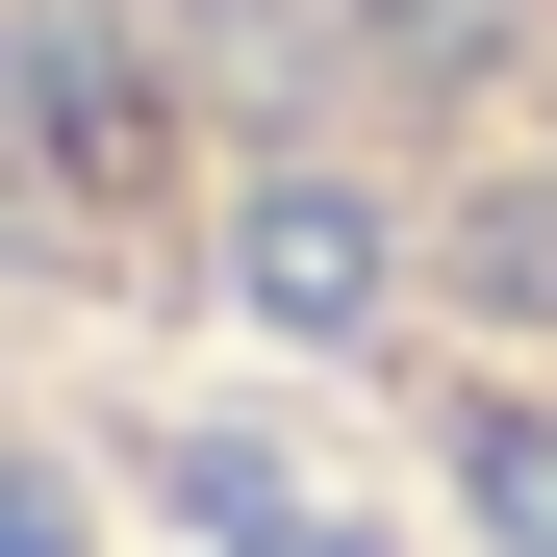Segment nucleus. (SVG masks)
Listing matches in <instances>:
<instances>
[{
    "mask_svg": "<svg viewBox=\"0 0 557 557\" xmlns=\"http://www.w3.org/2000/svg\"><path fill=\"white\" fill-rule=\"evenodd\" d=\"M228 278H253V330H381V203L355 177H253Z\"/></svg>",
    "mask_w": 557,
    "mask_h": 557,
    "instance_id": "f257e3e1",
    "label": "nucleus"
},
{
    "mask_svg": "<svg viewBox=\"0 0 557 557\" xmlns=\"http://www.w3.org/2000/svg\"><path fill=\"white\" fill-rule=\"evenodd\" d=\"M26 127H51V152H152V76H127L102 26H26Z\"/></svg>",
    "mask_w": 557,
    "mask_h": 557,
    "instance_id": "f03ea898",
    "label": "nucleus"
},
{
    "mask_svg": "<svg viewBox=\"0 0 557 557\" xmlns=\"http://www.w3.org/2000/svg\"><path fill=\"white\" fill-rule=\"evenodd\" d=\"M456 507L507 557H557V406H456Z\"/></svg>",
    "mask_w": 557,
    "mask_h": 557,
    "instance_id": "7ed1b4c3",
    "label": "nucleus"
},
{
    "mask_svg": "<svg viewBox=\"0 0 557 557\" xmlns=\"http://www.w3.org/2000/svg\"><path fill=\"white\" fill-rule=\"evenodd\" d=\"M203 532H228V557H355L330 507H278V482H253V456H203Z\"/></svg>",
    "mask_w": 557,
    "mask_h": 557,
    "instance_id": "20e7f679",
    "label": "nucleus"
}]
</instances>
